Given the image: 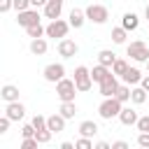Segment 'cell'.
<instances>
[{"label": "cell", "mask_w": 149, "mask_h": 149, "mask_svg": "<svg viewBox=\"0 0 149 149\" xmlns=\"http://www.w3.org/2000/svg\"><path fill=\"white\" fill-rule=\"evenodd\" d=\"M5 114H7L12 121H21V119H23V114H26V107H23L19 100H14V102H7Z\"/></svg>", "instance_id": "11"}, {"label": "cell", "mask_w": 149, "mask_h": 149, "mask_svg": "<svg viewBox=\"0 0 149 149\" xmlns=\"http://www.w3.org/2000/svg\"><path fill=\"white\" fill-rule=\"evenodd\" d=\"M135 126H137V130H140V133H149V114H144V116H140Z\"/></svg>", "instance_id": "31"}, {"label": "cell", "mask_w": 149, "mask_h": 149, "mask_svg": "<svg viewBox=\"0 0 149 149\" xmlns=\"http://www.w3.org/2000/svg\"><path fill=\"white\" fill-rule=\"evenodd\" d=\"M42 9H44V16L54 21V19H61V12H63V2H56V0H49V2H47V5L42 7Z\"/></svg>", "instance_id": "13"}, {"label": "cell", "mask_w": 149, "mask_h": 149, "mask_svg": "<svg viewBox=\"0 0 149 149\" xmlns=\"http://www.w3.org/2000/svg\"><path fill=\"white\" fill-rule=\"evenodd\" d=\"M30 123L35 126V130H42V128H49V126H47V116H42V114H35Z\"/></svg>", "instance_id": "30"}, {"label": "cell", "mask_w": 149, "mask_h": 149, "mask_svg": "<svg viewBox=\"0 0 149 149\" xmlns=\"http://www.w3.org/2000/svg\"><path fill=\"white\" fill-rule=\"evenodd\" d=\"M68 19H70V26H72V28H81L84 21H88V19H86V12H84V9H77V7L70 9V16H68Z\"/></svg>", "instance_id": "16"}, {"label": "cell", "mask_w": 149, "mask_h": 149, "mask_svg": "<svg viewBox=\"0 0 149 149\" xmlns=\"http://www.w3.org/2000/svg\"><path fill=\"white\" fill-rule=\"evenodd\" d=\"M84 12H86V19L91 23H98V26L107 23V19H109V9L105 5H88Z\"/></svg>", "instance_id": "4"}, {"label": "cell", "mask_w": 149, "mask_h": 149, "mask_svg": "<svg viewBox=\"0 0 149 149\" xmlns=\"http://www.w3.org/2000/svg\"><path fill=\"white\" fill-rule=\"evenodd\" d=\"M121 26H123L126 30H137V26H140V19H137V14H133V12H126V14H123V19H121Z\"/></svg>", "instance_id": "19"}, {"label": "cell", "mask_w": 149, "mask_h": 149, "mask_svg": "<svg viewBox=\"0 0 149 149\" xmlns=\"http://www.w3.org/2000/svg\"><path fill=\"white\" fill-rule=\"evenodd\" d=\"M9 123H12V119H9L7 114H5V116L0 119V135H5V133L9 130Z\"/></svg>", "instance_id": "35"}, {"label": "cell", "mask_w": 149, "mask_h": 149, "mask_svg": "<svg viewBox=\"0 0 149 149\" xmlns=\"http://www.w3.org/2000/svg\"><path fill=\"white\" fill-rule=\"evenodd\" d=\"M65 116L58 112V114H51V116H47V126H49V130L51 133H61V130H65Z\"/></svg>", "instance_id": "12"}, {"label": "cell", "mask_w": 149, "mask_h": 149, "mask_svg": "<svg viewBox=\"0 0 149 149\" xmlns=\"http://www.w3.org/2000/svg\"><path fill=\"white\" fill-rule=\"evenodd\" d=\"M74 147H77V149H91L93 142H91V137H84V135H81V137L74 142Z\"/></svg>", "instance_id": "33"}, {"label": "cell", "mask_w": 149, "mask_h": 149, "mask_svg": "<svg viewBox=\"0 0 149 149\" xmlns=\"http://www.w3.org/2000/svg\"><path fill=\"white\" fill-rule=\"evenodd\" d=\"M21 135H23V137H35V126H33V123H26V126L21 128Z\"/></svg>", "instance_id": "36"}, {"label": "cell", "mask_w": 149, "mask_h": 149, "mask_svg": "<svg viewBox=\"0 0 149 149\" xmlns=\"http://www.w3.org/2000/svg\"><path fill=\"white\" fill-rule=\"evenodd\" d=\"M116 88H119V79H116L114 72H112L107 79L100 81V95H102V98H112V95L116 93Z\"/></svg>", "instance_id": "9"}, {"label": "cell", "mask_w": 149, "mask_h": 149, "mask_svg": "<svg viewBox=\"0 0 149 149\" xmlns=\"http://www.w3.org/2000/svg\"><path fill=\"white\" fill-rule=\"evenodd\" d=\"M26 33H28V37H42V35H47V28H42V23H35V26L26 28Z\"/></svg>", "instance_id": "28"}, {"label": "cell", "mask_w": 149, "mask_h": 149, "mask_svg": "<svg viewBox=\"0 0 149 149\" xmlns=\"http://www.w3.org/2000/svg\"><path fill=\"white\" fill-rule=\"evenodd\" d=\"M121 79H123L126 84H140V81H142V72H140L137 68H130V65H128V70L123 72Z\"/></svg>", "instance_id": "20"}, {"label": "cell", "mask_w": 149, "mask_h": 149, "mask_svg": "<svg viewBox=\"0 0 149 149\" xmlns=\"http://www.w3.org/2000/svg\"><path fill=\"white\" fill-rule=\"evenodd\" d=\"M44 79L47 81H51V84H56V81H61L63 77H65V68H63V63H49L47 68H44Z\"/></svg>", "instance_id": "8"}, {"label": "cell", "mask_w": 149, "mask_h": 149, "mask_svg": "<svg viewBox=\"0 0 149 149\" xmlns=\"http://www.w3.org/2000/svg\"><path fill=\"white\" fill-rule=\"evenodd\" d=\"M126 37H128V30H126L123 26L112 30V42H114V44H126Z\"/></svg>", "instance_id": "26"}, {"label": "cell", "mask_w": 149, "mask_h": 149, "mask_svg": "<svg viewBox=\"0 0 149 149\" xmlns=\"http://www.w3.org/2000/svg\"><path fill=\"white\" fill-rule=\"evenodd\" d=\"M128 56L133 61H137V63H147L149 61V47L142 40H135V42L128 44Z\"/></svg>", "instance_id": "5"}, {"label": "cell", "mask_w": 149, "mask_h": 149, "mask_svg": "<svg viewBox=\"0 0 149 149\" xmlns=\"http://www.w3.org/2000/svg\"><path fill=\"white\" fill-rule=\"evenodd\" d=\"M0 98H2L5 102H14V100H19V86H14V84H5V86L0 88Z\"/></svg>", "instance_id": "15"}, {"label": "cell", "mask_w": 149, "mask_h": 149, "mask_svg": "<svg viewBox=\"0 0 149 149\" xmlns=\"http://www.w3.org/2000/svg\"><path fill=\"white\" fill-rule=\"evenodd\" d=\"M47 2H49V0H30V5H33V7H44Z\"/></svg>", "instance_id": "40"}, {"label": "cell", "mask_w": 149, "mask_h": 149, "mask_svg": "<svg viewBox=\"0 0 149 149\" xmlns=\"http://www.w3.org/2000/svg\"><path fill=\"white\" fill-rule=\"evenodd\" d=\"M121 109H123V102L119 100V98H105L102 102H100V107H98V114H100V119H105V121H112L114 116H119L121 114Z\"/></svg>", "instance_id": "1"}, {"label": "cell", "mask_w": 149, "mask_h": 149, "mask_svg": "<svg viewBox=\"0 0 149 149\" xmlns=\"http://www.w3.org/2000/svg\"><path fill=\"white\" fill-rule=\"evenodd\" d=\"M128 70V63L123 61V58H116L114 61V65H112V72L116 74V77H123V72Z\"/></svg>", "instance_id": "27"}, {"label": "cell", "mask_w": 149, "mask_h": 149, "mask_svg": "<svg viewBox=\"0 0 149 149\" xmlns=\"http://www.w3.org/2000/svg\"><path fill=\"white\" fill-rule=\"evenodd\" d=\"M109 74H112V68H107V65H100V63H98V65L91 70V77H93V81H98V84H100L102 79H107Z\"/></svg>", "instance_id": "18"}, {"label": "cell", "mask_w": 149, "mask_h": 149, "mask_svg": "<svg viewBox=\"0 0 149 149\" xmlns=\"http://www.w3.org/2000/svg\"><path fill=\"white\" fill-rule=\"evenodd\" d=\"M95 133H98V123H95V121H81V123H79V135L93 137Z\"/></svg>", "instance_id": "22"}, {"label": "cell", "mask_w": 149, "mask_h": 149, "mask_svg": "<svg viewBox=\"0 0 149 149\" xmlns=\"http://www.w3.org/2000/svg\"><path fill=\"white\" fill-rule=\"evenodd\" d=\"M56 95L61 98V102H68V100H74V95H77V84H74V79H61V81H56Z\"/></svg>", "instance_id": "2"}, {"label": "cell", "mask_w": 149, "mask_h": 149, "mask_svg": "<svg viewBox=\"0 0 149 149\" xmlns=\"http://www.w3.org/2000/svg\"><path fill=\"white\" fill-rule=\"evenodd\" d=\"M116 119H119L123 126H135L140 116H137V112H135L133 107H123V109H121V114H119Z\"/></svg>", "instance_id": "14"}, {"label": "cell", "mask_w": 149, "mask_h": 149, "mask_svg": "<svg viewBox=\"0 0 149 149\" xmlns=\"http://www.w3.org/2000/svg\"><path fill=\"white\" fill-rule=\"evenodd\" d=\"M140 86H142V88H147V91H149V77H142V81H140Z\"/></svg>", "instance_id": "42"}, {"label": "cell", "mask_w": 149, "mask_h": 149, "mask_svg": "<svg viewBox=\"0 0 149 149\" xmlns=\"http://www.w3.org/2000/svg\"><path fill=\"white\" fill-rule=\"evenodd\" d=\"M56 2H65V0H56Z\"/></svg>", "instance_id": "45"}, {"label": "cell", "mask_w": 149, "mask_h": 149, "mask_svg": "<svg viewBox=\"0 0 149 149\" xmlns=\"http://www.w3.org/2000/svg\"><path fill=\"white\" fill-rule=\"evenodd\" d=\"M114 61H116V54H114L112 49H102V51L98 54V63H100V65L112 68V65H114Z\"/></svg>", "instance_id": "21"}, {"label": "cell", "mask_w": 149, "mask_h": 149, "mask_svg": "<svg viewBox=\"0 0 149 149\" xmlns=\"http://www.w3.org/2000/svg\"><path fill=\"white\" fill-rule=\"evenodd\" d=\"M70 30V21H63V19H54L49 26H47V37H65Z\"/></svg>", "instance_id": "7"}, {"label": "cell", "mask_w": 149, "mask_h": 149, "mask_svg": "<svg viewBox=\"0 0 149 149\" xmlns=\"http://www.w3.org/2000/svg\"><path fill=\"white\" fill-rule=\"evenodd\" d=\"M112 149H128V142H123V140H116V142H112Z\"/></svg>", "instance_id": "39"}, {"label": "cell", "mask_w": 149, "mask_h": 149, "mask_svg": "<svg viewBox=\"0 0 149 149\" xmlns=\"http://www.w3.org/2000/svg\"><path fill=\"white\" fill-rule=\"evenodd\" d=\"M47 49H49V44H47L44 37H33V40H30V54H35V56H44Z\"/></svg>", "instance_id": "17"}, {"label": "cell", "mask_w": 149, "mask_h": 149, "mask_svg": "<svg viewBox=\"0 0 149 149\" xmlns=\"http://www.w3.org/2000/svg\"><path fill=\"white\" fill-rule=\"evenodd\" d=\"M147 70H149V61H147Z\"/></svg>", "instance_id": "46"}, {"label": "cell", "mask_w": 149, "mask_h": 149, "mask_svg": "<svg viewBox=\"0 0 149 149\" xmlns=\"http://www.w3.org/2000/svg\"><path fill=\"white\" fill-rule=\"evenodd\" d=\"M14 7V0H0V12L5 14V12H9Z\"/></svg>", "instance_id": "38"}, {"label": "cell", "mask_w": 149, "mask_h": 149, "mask_svg": "<svg viewBox=\"0 0 149 149\" xmlns=\"http://www.w3.org/2000/svg\"><path fill=\"white\" fill-rule=\"evenodd\" d=\"M147 88H142V86H135L133 91H130V100L135 102V105H142V102H147Z\"/></svg>", "instance_id": "23"}, {"label": "cell", "mask_w": 149, "mask_h": 149, "mask_svg": "<svg viewBox=\"0 0 149 149\" xmlns=\"http://www.w3.org/2000/svg\"><path fill=\"white\" fill-rule=\"evenodd\" d=\"M51 135H54V133H51L49 128H42V130H35V137L40 140V144H47V142L51 140Z\"/></svg>", "instance_id": "29"}, {"label": "cell", "mask_w": 149, "mask_h": 149, "mask_svg": "<svg viewBox=\"0 0 149 149\" xmlns=\"http://www.w3.org/2000/svg\"><path fill=\"white\" fill-rule=\"evenodd\" d=\"M30 0H14V9L16 12H23V9H30Z\"/></svg>", "instance_id": "34"}, {"label": "cell", "mask_w": 149, "mask_h": 149, "mask_svg": "<svg viewBox=\"0 0 149 149\" xmlns=\"http://www.w3.org/2000/svg\"><path fill=\"white\" fill-rule=\"evenodd\" d=\"M40 144V140L37 137H23V142H21V149H35Z\"/></svg>", "instance_id": "32"}, {"label": "cell", "mask_w": 149, "mask_h": 149, "mask_svg": "<svg viewBox=\"0 0 149 149\" xmlns=\"http://www.w3.org/2000/svg\"><path fill=\"white\" fill-rule=\"evenodd\" d=\"M65 119H74V114H77V105H74V100H68V102H61V109H58Z\"/></svg>", "instance_id": "24"}, {"label": "cell", "mask_w": 149, "mask_h": 149, "mask_svg": "<svg viewBox=\"0 0 149 149\" xmlns=\"http://www.w3.org/2000/svg\"><path fill=\"white\" fill-rule=\"evenodd\" d=\"M77 51H79V47H77L74 40L61 37V42H58V56H63V58H72Z\"/></svg>", "instance_id": "10"}, {"label": "cell", "mask_w": 149, "mask_h": 149, "mask_svg": "<svg viewBox=\"0 0 149 149\" xmlns=\"http://www.w3.org/2000/svg\"><path fill=\"white\" fill-rule=\"evenodd\" d=\"M61 149H77V147H74L72 142H63V144H61Z\"/></svg>", "instance_id": "43"}, {"label": "cell", "mask_w": 149, "mask_h": 149, "mask_svg": "<svg viewBox=\"0 0 149 149\" xmlns=\"http://www.w3.org/2000/svg\"><path fill=\"white\" fill-rule=\"evenodd\" d=\"M16 23H19L21 28H30V26L40 23V12H37V7H30V9H23V12H19V16H16Z\"/></svg>", "instance_id": "6"}, {"label": "cell", "mask_w": 149, "mask_h": 149, "mask_svg": "<svg viewBox=\"0 0 149 149\" xmlns=\"http://www.w3.org/2000/svg\"><path fill=\"white\" fill-rule=\"evenodd\" d=\"M144 16H147V21H149V2H147V7H144Z\"/></svg>", "instance_id": "44"}, {"label": "cell", "mask_w": 149, "mask_h": 149, "mask_svg": "<svg viewBox=\"0 0 149 149\" xmlns=\"http://www.w3.org/2000/svg\"><path fill=\"white\" fill-rule=\"evenodd\" d=\"M95 149H112L107 142H95Z\"/></svg>", "instance_id": "41"}, {"label": "cell", "mask_w": 149, "mask_h": 149, "mask_svg": "<svg viewBox=\"0 0 149 149\" xmlns=\"http://www.w3.org/2000/svg\"><path fill=\"white\" fill-rule=\"evenodd\" d=\"M137 144L147 149V147H149V133H140V135H137Z\"/></svg>", "instance_id": "37"}, {"label": "cell", "mask_w": 149, "mask_h": 149, "mask_svg": "<svg viewBox=\"0 0 149 149\" xmlns=\"http://www.w3.org/2000/svg\"><path fill=\"white\" fill-rule=\"evenodd\" d=\"M130 91H133V88H130V84H126V81H123V84H119V88H116L114 98H119L121 102H128V100H130Z\"/></svg>", "instance_id": "25"}, {"label": "cell", "mask_w": 149, "mask_h": 149, "mask_svg": "<svg viewBox=\"0 0 149 149\" xmlns=\"http://www.w3.org/2000/svg\"><path fill=\"white\" fill-rule=\"evenodd\" d=\"M74 84H77V91H79V93H86V91H91V86H93L91 70H88V68H84V65L74 68Z\"/></svg>", "instance_id": "3"}]
</instances>
